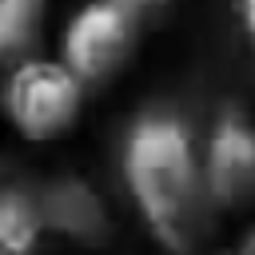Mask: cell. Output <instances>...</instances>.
Listing matches in <instances>:
<instances>
[{
    "label": "cell",
    "instance_id": "obj_5",
    "mask_svg": "<svg viewBox=\"0 0 255 255\" xmlns=\"http://www.w3.org/2000/svg\"><path fill=\"white\" fill-rule=\"evenodd\" d=\"M36 207H40V223L44 231L68 239V243H80V247H100L108 243L112 235V211L104 203V195L80 179V175H60L52 179L40 195H36Z\"/></svg>",
    "mask_w": 255,
    "mask_h": 255
},
{
    "label": "cell",
    "instance_id": "obj_7",
    "mask_svg": "<svg viewBox=\"0 0 255 255\" xmlns=\"http://www.w3.org/2000/svg\"><path fill=\"white\" fill-rule=\"evenodd\" d=\"M40 207L36 195L24 191H4L0 195V255H28L40 239Z\"/></svg>",
    "mask_w": 255,
    "mask_h": 255
},
{
    "label": "cell",
    "instance_id": "obj_9",
    "mask_svg": "<svg viewBox=\"0 0 255 255\" xmlns=\"http://www.w3.org/2000/svg\"><path fill=\"white\" fill-rule=\"evenodd\" d=\"M235 16H239V28H243V36L255 44V0H235Z\"/></svg>",
    "mask_w": 255,
    "mask_h": 255
},
{
    "label": "cell",
    "instance_id": "obj_4",
    "mask_svg": "<svg viewBox=\"0 0 255 255\" xmlns=\"http://www.w3.org/2000/svg\"><path fill=\"white\" fill-rule=\"evenodd\" d=\"M199 171L215 215L255 207V120L239 108H219L199 143Z\"/></svg>",
    "mask_w": 255,
    "mask_h": 255
},
{
    "label": "cell",
    "instance_id": "obj_2",
    "mask_svg": "<svg viewBox=\"0 0 255 255\" xmlns=\"http://www.w3.org/2000/svg\"><path fill=\"white\" fill-rule=\"evenodd\" d=\"M88 88L48 56H32L12 68L0 84V108L16 135L28 143H52L80 124Z\"/></svg>",
    "mask_w": 255,
    "mask_h": 255
},
{
    "label": "cell",
    "instance_id": "obj_3",
    "mask_svg": "<svg viewBox=\"0 0 255 255\" xmlns=\"http://www.w3.org/2000/svg\"><path fill=\"white\" fill-rule=\"evenodd\" d=\"M139 32H143V20L128 12L120 0H88L64 20L56 60L84 88L108 84L131 64L139 48Z\"/></svg>",
    "mask_w": 255,
    "mask_h": 255
},
{
    "label": "cell",
    "instance_id": "obj_1",
    "mask_svg": "<svg viewBox=\"0 0 255 255\" xmlns=\"http://www.w3.org/2000/svg\"><path fill=\"white\" fill-rule=\"evenodd\" d=\"M131 207L163 255H203L215 231V207L199 171V143L171 112H143L120 151Z\"/></svg>",
    "mask_w": 255,
    "mask_h": 255
},
{
    "label": "cell",
    "instance_id": "obj_6",
    "mask_svg": "<svg viewBox=\"0 0 255 255\" xmlns=\"http://www.w3.org/2000/svg\"><path fill=\"white\" fill-rule=\"evenodd\" d=\"M52 0H0V84L12 68L40 56V36Z\"/></svg>",
    "mask_w": 255,
    "mask_h": 255
},
{
    "label": "cell",
    "instance_id": "obj_8",
    "mask_svg": "<svg viewBox=\"0 0 255 255\" xmlns=\"http://www.w3.org/2000/svg\"><path fill=\"white\" fill-rule=\"evenodd\" d=\"M120 4H124L128 12H135L139 20H151V16H159V12H163L171 0H120Z\"/></svg>",
    "mask_w": 255,
    "mask_h": 255
},
{
    "label": "cell",
    "instance_id": "obj_10",
    "mask_svg": "<svg viewBox=\"0 0 255 255\" xmlns=\"http://www.w3.org/2000/svg\"><path fill=\"white\" fill-rule=\"evenodd\" d=\"M231 255H255V227H247V235L239 239V247H235Z\"/></svg>",
    "mask_w": 255,
    "mask_h": 255
}]
</instances>
